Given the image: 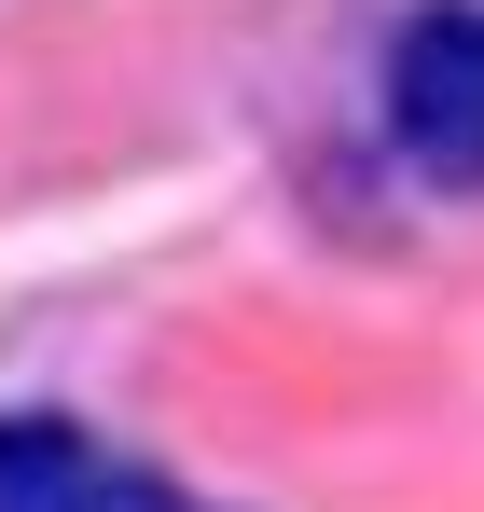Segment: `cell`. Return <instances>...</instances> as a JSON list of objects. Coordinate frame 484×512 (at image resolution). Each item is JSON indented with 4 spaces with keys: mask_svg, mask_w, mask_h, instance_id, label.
<instances>
[{
    "mask_svg": "<svg viewBox=\"0 0 484 512\" xmlns=\"http://www.w3.org/2000/svg\"><path fill=\"white\" fill-rule=\"evenodd\" d=\"M388 139L429 194H484V0H429L388 42Z\"/></svg>",
    "mask_w": 484,
    "mask_h": 512,
    "instance_id": "obj_1",
    "label": "cell"
},
{
    "mask_svg": "<svg viewBox=\"0 0 484 512\" xmlns=\"http://www.w3.org/2000/svg\"><path fill=\"white\" fill-rule=\"evenodd\" d=\"M0 512H166V485L97 457V429L70 416H0Z\"/></svg>",
    "mask_w": 484,
    "mask_h": 512,
    "instance_id": "obj_2",
    "label": "cell"
}]
</instances>
